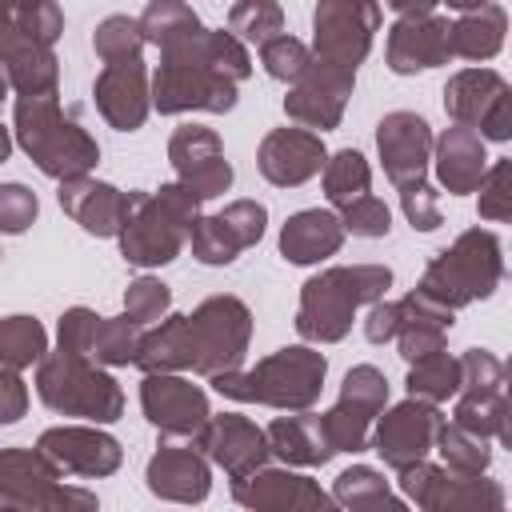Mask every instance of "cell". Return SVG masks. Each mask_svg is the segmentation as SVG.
<instances>
[{
    "mask_svg": "<svg viewBox=\"0 0 512 512\" xmlns=\"http://www.w3.org/2000/svg\"><path fill=\"white\" fill-rule=\"evenodd\" d=\"M252 76V56L244 40L224 28H200L168 48H160V68L152 76V108L176 112H232L236 84Z\"/></svg>",
    "mask_w": 512,
    "mask_h": 512,
    "instance_id": "1",
    "label": "cell"
},
{
    "mask_svg": "<svg viewBox=\"0 0 512 512\" xmlns=\"http://www.w3.org/2000/svg\"><path fill=\"white\" fill-rule=\"evenodd\" d=\"M324 376H328L324 352H316L308 344H288V348L264 356L248 372L228 368V372H216L208 380L228 400L268 404V408H280V412H300V408H312L320 400Z\"/></svg>",
    "mask_w": 512,
    "mask_h": 512,
    "instance_id": "2",
    "label": "cell"
},
{
    "mask_svg": "<svg viewBox=\"0 0 512 512\" xmlns=\"http://www.w3.org/2000/svg\"><path fill=\"white\" fill-rule=\"evenodd\" d=\"M392 288V272L384 264H340L304 280L296 332L308 344H336L348 336L360 304L380 300Z\"/></svg>",
    "mask_w": 512,
    "mask_h": 512,
    "instance_id": "3",
    "label": "cell"
},
{
    "mask_svg": "<svg viewBox=\"0 0 512 512\" xmlns=\"http://www.w3.org/2000/svg\"><path fill=\"white\" fill-rule=\"evenodd\" d=\"M200 196L192 188L160 184L156 192H132V212L120 228V252L136 268H160L180 256L196 216H200Z\"/></svg>",
    "mask_w": 512,
    "mask_h": 512,
    "instance_id": "4",
    "label": "cell"
},
{
    "mask_svg": "<svg viewBox=\"0 0 512 512\" xmlns=\"http://www.w3.org/2000/svg\"><path fill=\"white\" fill-rule=\"evenodd\" d=\"M16 144L36 160V168L52 180L84 176L100 160V144L60 112L56 96H20L12 112Z\"/></svg>",
    "mask_w": 512,
    "mask_h": 512,
    "instance_id": "5",
    "label": "cell"
},
{
    "mask_svg": "<svg viewBox=\"0 0 512 512\" xmlns=\"http://www.w3.org/2000/svg\"><path fill=\"white\" fill-rule=\"evenodd\" d=\"M500 276H504V252H500L496 232L468 228L444 252L432 256V264L420 276V292L456 312L472 300H488Z\"/></svg>",
    "mask_w": 512,
    "mask_h": 512,
    "instance_id": "6",
    "label": "cell"
},
{
    "mask_svg": "<svg viewBox=\"0 0 512 512\" xmlns=\"http://www.w3.org/2000/svg\"><path fill=\"white\" fill-rule=\"evenodd\" d=\"M36 396L60 412V416H80L92 424H112L124 412V388L88 356L72 352H44L36 368Z\"/></svg>",
    "mask_w": 512,
    "mask_h": 512,
    "instance_id": "7",
    "label": "cell"
},
{
    "mask_svg": "<svg viewBox=\"0 0 512 512\" xmlns=\"http://www.w3.org/2000/svg\"><path fill=\"white\" fill-rule=\"evenodd\" d=\"M60 468L40 448H0V508H96L92 492L60 484Z\"/></svg>",
    "mask_w": 512,
    "mask_h": 512,
    "instance_id": "8",
    "label": "cell"
},
{
    "mask_svg": "<svg viewBox=\"0 0 512 512\" xmlns=\"http://www.w3.org/2000/svg\"><path fill=\"white\" fill-rule=\"evenodd\" d=\"M192 332V368L200 376H216L244 364L252 340V312L236 296H208L188 316Z\"/></svg>",
    "mask_w": 512,
    "mask_h": 512,
    "instance_id": "9",
    "label": "cell"
},
{
    "mask_svg": "<svg viewBox=\"0 0 512 512\" xmlns=\"http://www.w3.org/2000/svg\"><path fill=\"white\" fill-rule=\"evenodd\" d=\"M400 492L424 508V512H496L504 508V488L488 480L484 472L464 476L452 468H436L428 460H416L400 468Z\"/></svg>",
    "mask_w": 512,
    "mask_h": 512,
    "instance_id": "10",
    "label": "cell"
},
{
    "mask_svg": "<svg viewBox=\"0 0 512 512\" xmlns=\"http://www.w3.org/2000/svg\"><path fill=\"white\" fill-rule=\"evenodd\" d=\"M376 32H380L376 0H320L312 12V56L356 72Z\"/></svg>",
    "mask_w": 512,
    "mask_h": 512,
    "instance_id": "11",
    "label": "cell"
},
{
    "mask_svg": "<svg viewBox=\"0 0 512 512\" xmlns=\"http://www.w3.org/2000/svg\"><path fill=\"white\" fill-rule=\"evenodd\" d=\"M444 112L452 124L480 132L484 140L512 136V92L508 80L492 68H464L444 84Z\"/></svg>",
    "mask_w": 512,
    "mask_h": 512,
    "instance_id": "12",
    "label": "cell"
},
{
    "mask_svg": "<svg viewBox=\"0 0 512 512\" xmlns=\"http://www.w3.org/2000/svg\"><path fill=\"white\" fill-rule=\"evenodd\" d=\"M140 408L148 424L164 436H196L208 424V396L200 384L176 376V372H144L140 384Z\"/></svg>",
    "mask_w": 512,
    "mask_h": 512,
    "instance_id": "13",
    "label": "cell"
},
{
    "mask_svg": "<svg viewBox=\"0 0 512 512\" xmlns=\"http://www.w3.org/2000/svg\"><path fill=\"white\" fill-rule=\"evenodd\" d=\"M440 408L432 400H420V396H408L400 400L396 408H388L380 420H376V432H372V448L380 452V460L388 468H408L416 460H424L432 452V440H436V428H440Z\"/></svg>",
    "mask_w": 512,
    "mask_h": 512,
    "instance_id": "14",
    "label": "cell"
},
{
    "mask_svg": "<svg viewBox=\"0 0 512 512\" xmlns=\"http://www.w3.org/2000/svg\"><path fill=\"white\" fill-rule=\"evenodd\" d=\"M356 88V72L352 68H340V64H324L312 56L308 72L288 88L284 96V112L288 120L304 124V128H336L340 116H344V104Z\"/></svg>",
    "mask_w": 512,
    "mask_h": 512,
    "instance_id": "15",
    "label": "cell"
},
{
    "mask_svg": "<svg viewBox=\"0 0 512 512\" xmlns=\"http://www.w3.org/2000/svg\"><path fill=\"white\" fill-rule=\"evenodd\" d=\"M168 160L176 168V180L192 188L200 200L224 196L232 184V164L224 160V144L204 124H184L168 140Z\"/></svg>",
    "mask_w": 512,
    "mask_h": 512,
    "instance_id": "16",
    "label": "cell"
},
{
    "mask_svg": "<svg viewBox=\"0 0 512 512\" xmlns=\"http://www.w3.org/2000/svg\"><path fill=\"white\" fill-rule=\"evenodd\" d=\"M376 148H380L384 172L396 184V192L428 180L432 128H428L424 116H416V112H388L376 124Z\"/></svg>",
    "mask_w": 512,
    "mask_h": 512,
    "instance_id": "17",
    "label": "cell"
},
{
    "mask_svg": "<svg viewBox=\"0 0 512 512\" xmlns=\"http://www.w3.org/2000/svg\"><path fill=\"white\" fill-rule=\"evenodd\" d=\"M192 444H196L212 464H220L232 480L256 472V468L268 464V456H272L264 428H256L248 416H236V412L208 416V424L192 436Z\"/></svg>",
    "mask_w": 512,
    "mask_h": 512,
    "instance_id": "18",
    "label": "cell"
},
{
    "mask_svg": "<svg viewBox=\"0 0 512 512\" xmlns=\"http://www.w3.org/2000/svg\"><path fill=\"white\" fill-rule=\"evenodd\" d=\"M36 448L72 476H112L120 468V440L100 432V428H84V424H60L40 432Z\"/></svg>",
    "mask_w": 512,
    "mask_h": 512,
    "instance_id": "19",
    "label": "cell"
},
{
    "mask_svg": "<svg viewBox=\"0 0 512 512\" xmlns=\"http://www.w3.org/2000/svg\"><path fill=\"white\" fill-rule=\"evenodd\" d=\"M96 112L116 128V132H136L152 108V92H148V68L140 56L132 60H112L100 68L96 84Z\"/></svg>",
    "mask_w": 512,
    "mask_h": 512,
    "instance_id": "20",
    "label": "cell"
},
{
    "mask_svg": "<svg viewBox=\"0 0 512 512\" xmlns=\"http://www.w3.org/2000/svg\"><path fill=\"white\" fill-rule=\"evenodd\" d=\"M324 160H328L324 140L320 132H308V128H272L256 152L260 176L276 188H296L312 180L324 168Z\"/></svg>",
    "mask_w": 512,
    "mask_h": 512,
    "instance_id": "21",
    "label": "cell"
},
{
    "mask_svg": "<svg viewBox=\"0 0 512 512\" xmlns=\"http://www.w3.org/2000/svg\"><path fill=\"white\" fill-rule=\"evenodd\" d=\"M60 208L92 236H120L128 212H132V192H120L116 184L92 180L84 176H68L60 180Z\"/></svg>",
    "mask_w": 512,
    "mask_h": 512,
    "instance_id": "22",
    "label": "cell"
},
{
    "mask_svg": "<svg viewBox=\"0 0 512 512\" xmlns=\"http://www.w3.org/2000/svg\"><path fill=\"white\" fill-rule=\"evenodd\" d=\"M448 56V20L436 12H408L388 28V68L396 76L436 68Z\"/></svg>",
    "mask_w": 512,
    "mask_h": 512,
    "instance_id": "23",
    "label": "cell"
},
{
    "mask_svg": "<svg viewBox=\"0 0 512 512\" xmlns=\"http://www.w3.org/2000/svg\"><path fill=\"white\" fill-rule=\"evenodd\" d=\"M232 496L244 508H272V512H296V508H328L332 496L320 492L316 480L288 472V468H256L248 476L232 480Z\"/></svg>",
    "mask_w": 512,
    "mask_h": 512,
    "instance_id": "24",
    "label": "cell"
},
{
    "mask_svg": "<svg viewBox=\"0 0 512 512\" xmlns=\"http://www.w3.org/2000/svg\"><path fill=\"white\" fill-rule=\"evenodd\" d=\"M144 480L160 500L200 504L212 488V468H208V456L192 444H160V452L148 460Z\"/></svg>",
    "mask_w": 512,
    "mask_h": 512,
    "instance_id": "25",
    "label": "cell"
},
{
    "mask_svg": "<svg viewBox=\"0 0 512 512\" xmlns=\"http://www.w3.org/2000/svg\"><path fill=\"white\" fill-rule=\"evenodd\" d=\"M432 160H436V180L452 196L476 192L480 176L488 172L484 136L472 132V128H464V124H452V128L440 132V140H432Z\"/></svg>",
    "mask_w": 512,
    "mask_h": 512,
    "instance_id": "26",
    "label": "cell"
},
{
    "mask_svg": "<svg viewBox=\"0 0 512 512\" xmlns=\"http://www.w3.org/2000/svg\"><path fill=\"white\" fill-rule=\"evenodd\" d=\"M344 224L328 208H304L284 220L280 228V256L288 264H320L324 256H336L344 244Z\"/></svg>",
    "mask_w": 512,
    "mask_h": 512,
    "instance_id": "27",
    "label": "cell"
},
{
    "mask_svg": "<svg viewBox=\"0 0 512 512\" xmlns=\"http://www.w3.org/2000/svg\"><path fill=\"white\" fill-rule=\"evenodd\" d=\"M400 304V328H396V344H400V356L412 364V360H420V356H432V352H440L444 348V336H448V328H452V308H444V304H436L432 296H424L420 288L416 292H408L404 300H396Z\"/></svg>",
    "mask_w": 512,
    "mask_h": 512,
    "instance_id": "28",
    "label": "cell"
},
{
    "mask_svg": "<svg viewBox=\"0 0 512 512\" xmlns=\"http://www.w3.org/2000/svg\"><path fill=\"white\" fill-rule=\"evenodd\" d=\"M268 452L284 464H296V468H320L332 460V448L324 440V428H320V416H312L308 408H300L296 416H276L268 428Z\"/></svg>",
    "mask_w": 512,
    "mask_h": 512,
    "instance_id": "29",
    "label": "cell"
},
{
    "mask_svg": "<svg viewBox=\"0 0 512 512\" xmlns=\"http://www.w3.org/2000/svg\"><path fill=\"white\" fill-rule=\"evenodd\" d=\"M504 32H508V16L500 4L488 0L464 12L456 24H448V52L460 60H492L504 48Z\"/></svg>",
    "mask_w": 512,
    "mask_h": 512,
    "instance_id": "30",
    "label": "cell"
},
{
    "mask_svg": "<svg viewBox=\"0 0 512 512\" xmlns=\"http://www.w3.org/2000/svg\"><path fill=\"white\" fill-rule=\"evenodd\" d=\"M140 372H184L192 368V332H188V316H164L160 328L140 336L136 360Z\"/></svg>",
    "mask_w": 512,
    "mask_h": 512,
    "instance_id": "31",
    "label": "cell"
},
{
    "mask_svg": "<svg viewBox=\"0 0 512 512\" xmlns=\"http://www.w3.org/2000/svg\"><path fill=\"white\" fill-rule=\"evenodd\" d=\"M452 424L484 436V440H508V400L504 388H460Z\"/></svg>",
    "mask_w": 512,
    "mask_h": 512,
    "instance_id": "32",
    "label": "cell"
},
{
    "mask_svg": "<svg viewBox=\"0 0 512 512\" xmlns=\"http://www.w3.org/2000/svg\"><path fill=\"white\" fill-rule=\"evenodd\" d=\"M4 76L8 88H16L20 96H56L60 84V60L52 56V48L40 44H20L8 60H4Z\"/></svg>",
    "mask_w": 512,
    "mask_h": 512,
    "instance_id": "33",
    "label": "cell"
},
{
    "mask_svg": "<svg viewBox=\"0 0 512 512\" xmlns=\"http://www.w3.org/2000/svg\"><path fill=\"white\" fill-rule=\"evenodd\" d=\"M376 416H380L376 408H368L360 400H348V396H340L328 412H320V428H324V440H328L332 456L336 452H364Z\"/></svg>",
    "mask_w": 512,
    "mask_h": 512,
    "instance_id": "34",
    "label": "cell"
},
{
    "mask_svg": "<svg viewBox=\"0 0 512 512\" xmlns=\"http://www.w3.org/2000/svg\"><path fill=\"white\" fill-rule=\"evenodd\" d=\"M332 500L344 504V508H356V512H372V508H388V512H400L404 500L392 496L388 480L368 468V464H352L348 472L336 476V488H332Z\"/></svg>",
    "mask_w": 512,
    "mask_h": 512,
    "instance_id": "35",
    "label": "cell"
},
{
    "mask_svg": "<svg viewBox=\"0 0 512 512\" xmlns=\"http://www.w3.org/2000/svg\"><path fill=\"white\" fill-rule=\"evenodd\" d=\"M140 36L144 44H156V48H168L192 32H200V16L184 4V0H148V8L140 12Z\"/></svg>",
    "mask_w": 512,
    "mask_h": 512,
    "instance_id": "36",
    "label": "cell"
},
{
    "mask_svg": "<svg viewBox=\"0 0 512 512\" xmlns=\"http://www.w3.org/2000/svg\"><path fill=\"white\" fill-rule=\"evenodd\" d=\"M48 352V332L36 316H4L0 320V368L20 372L28 364H40Z\"/></svg>",
    "mask_w": 512,
    "mask_h": 512,
    "instance_id": "37",
    "label": "cell"
},
{
    "mask_svg": "<svg viewBox=\"0 0 512 512\" xmlns=\"http://www.w3.org/2000/svg\"><path fill=\"white\" fill-rule=\"evenodd\" d=\"M432 448L444 456V468L464 472V476L488 472V464H492V448H488V440L476 436V432H468V428H460V424H452V420H448V424L440 420Z\"/></svg>",
    "mask_w": 512,
    "mask_h": 512,
    "instance_id": "38",
    "label": "cell"
},
{
    "mask_svg": "<svg viewBox=\"0 0 512 512\" xmlns=\"http://www.w3.org/2000/svg\"><path fill=\"white\" fill-rule=\"evenodd\" d=\"M404 384H408V396H420V400L440 404V400H448V396L460 392V360L448 356L444 348L432 352V356H420V360H412Z\"/></svg>",
    "mask_w": 512,
    "mask_h": 512,
    "instance_id": "39",
    "label": "cell"
},
{
    "mask_svg": "<svg viewBox=\"0 0 512 512\" xmlns=\"http://www.w3.org/2000/svg\"><path fill=\"white\" fill-rule=\"evenodd\" d=\"M368 184H372V168L356 148H340L336 156L324 160V196H328V204L340 208V204L364 196Z\"/></svg>",
    "mask_w": 512,
    "mask_h": 512,
    "instance_id": "40",
    "label": "cell"
},
{
    "mask_svg": "<svg viewBox=\"0 0 512 512\" xmlns=\"http://www.w3.org/2000/svg\"><path fill=\"white\" fill-rule=\"evenodd\" d=\"M140 336H144V328L136 324V320H128V316H100L96 320V336H92V352H88V360H96V364H132L136 360V348H140Z\"/></svg>",
    "mask_w": 512,
    "mask_h": 512,
    "instance_id": "41",
    "label": "cell"
},
{
    "mask_svg": "<svg viewBox=\"0 0 512 512\" xmlns=\"http://www.w3.org/2000/svg\"><path fill=\"white\" fill-rule=\"evenodd\" d=\"M228 32L236 40H248V44H264L272 36L284 32V8L276 0H240L232 12H228Z\"/></svg>",
    "mask_w": 512,
    "mask_h": 512,
    "instance_id": "42",
    "label": "cell"
},
{
    "mask_svg": "<svg viewBox=\"0 0 512 512\" xmlns=\"http://www.w3.org/2000/svg\"><path fill=\"white\" fill-rule=\"evenodd\" d=\"M260 64H264V72H268L272 80L296 84V80L308 72V64H312V48H308L304 40L280 32V36H272V40L260 44Z\"/></svg>",
    "mask_w": 512,
    "mask_h": 512,
    "instance_id": "43",
    "label": "cell"
},
{
    "mask_svg": "<svg viewBox=\"0 0 512 512\" xmlns=\"http://www.w3.org/2000/svg\"><path fill=\"white\" fill-rule=\"evenodd\" d=\"M188 240H192V256L200 264H232L244 252L240 240L228 232V224L220 216H196Z\"/></svg>",
    "mask_w": 512,
    "mask_h": 512,
    "instance_id": "44",
    "label": "cell"
},
{
    "mask_svg": "<svg viewBox=\"0 0 512 512\" xmlns=\"http://www.w3.org/2000/svg\"><path fill=\"white\" fill-rule=\"evenodd\" d=\"M92 48H96V56H100L104 64H112V60H132V56H140V48H144L140 24H136L132 16H104V20L96 24Z\"/></svg>",
    "mask_w": 512,
    "mask_h": 512,
    "instance_id": "45",
    "label": "cell"
},
{
    "mask_svg": "<svg viewBox=\"0 0 512 512\" xmlns=\"http://www.w3.org/2000/svg\"><path fill=\"white\" fill-rule=\"evenodd\" d=\"M168 308H172V288L164 280H156V276H136L128 284V292H124V316L136 320L140 328H148L160 316H168Z\"/></svg>",
    "mask_w": 512,
    "mask_h": 512,
    "instance_id": "46",
    "label": "cell"
},
{
    "mask_svg": "<svg viewBox=\"0 0 512 512\" xmlns=\"http://www.w3.org/2000/svg\"><path fill=\"white\" fill-rule=\"evenodd\" d=\"M16 28H20L24 44L52 48L64 32V12L56 0H24V4H16Z\"/></svg>",
    "mask_w": 512,
    "mask_h": 512,
    "instance_id": "47",
    "label": "cell"
},
{
    "mask_svg": "<svg viewBox=\"0 0 512 512\" xmlns=\"http://www.w3.org/2000/svg\"><path fill=\"white\" fill-rule=\"evenodd\" d=\"M340 224H344V232H352V236L380 240V236H388V228H392V212H388L384 200H376L372 192H364V196L340 204Z\"/></svg>",
    "mask_w": 512,
    "mask_h": 512,
    "instance_id": "48",
    "label": "cell"
},
{
    "mask_svg": "<svg viewBox=\"0 0 512 512\" xmlns=\"http://www.w3.org/2000/svg\"><path fill=\"white\" fill-rule=\"evenodd\" d=\"M476 192H480V216L484 220H508V212H512V160H496L480 176Z\"/></svg>",
    "mask_w": 512,
    "mask_h": 512,
    "instance_id": "49",
    "label": "cell"
},
{
    "mask_svg": "<svg viewBox=\"0 0 512 512\" xmlns=\"http://www.w3.org/2000/svg\"><path fill=\"white\" fill-rule=\"evenodd\" d=\"M36 212H40V200L32 188H24L16 180L0 184V232L4 236H20L36 220Z\"/></svg>",
    "mask_w": 512,
    "mask_h": 512,
    "instance_id": "50",
    "label": "cell"
},
{
    "mask_svg": "<svg viewBox=\"0 0 512 512\" xmlns=\"http://www.w3.org/2000/svg\"><path fill=\"white\" fill-rule=\"evenodd\" d=\"M224 224H228V232L240 240V248H252L260 236H264V224H268V208L264 204H256V200H232L224 212H216Z\"/></svg>",
    "mask_w": 512,
    "mask_h": 512,
    "instance_id": "51",
    "label": "cell"
},
{
    "mask_svg": "<svg viewBox=\"0 0 512 512\" xmlns=\"http://www.w3.org/2000/svg\"><path fill=\"white\" fill-rule=\"evenodd\" d=\"M340 396L360 400V404L384 412V404H388V380H384L380 368H372V364H356V368H348V376H344V384H340Z\"/></svg>",
    "mask_w": 512,
    "mask_h": 512,
    "instance_id": "52",
    "label": "cell"
},
{
    "mask_svg": "<svg viewBox=\"0 0 512 512\" xmlns=\"http://www.w3.org/2000/svg\"><path fill=\"white\" fill-rule=\"evenodd\" d=\"M460 388H504V364L488 348H468L460 356Z\"/></svg>",
    "mask_w": 512,
    "mask_h": 512,
    "instance_id": "53",
    "label": "cell"
},
{
    "mask_svg": "<svg viewBox=\"0 0 512 512\" xmlns=\"http://www.w3.org/2000/svg\"><path fill=\"white\" fill-rule=\"evenodd\" d=\"M400 208H404L408 224H412V228H420V232H432V228H440V224H444V220H440L436 192H432V184H428V180H424V184H412V188H400Z\"/></svg>",
    "mask_w": 512,
    "mask_h": 512,
    "instance_id": "54",
    "label": "cell"
},
{
    "mask_svg": "<svg viewBox=\"0 0 512 512\" xmlns=\"http://www.w3.org/2000/svg\"><path fill=\"white\" fill-rule=\"evenodd\" d=\"M96 312L92 308H68L60 316V352L72 356H88L92 352V336H96Z\"/></svg>",
    "mask_w": 512,
    "mask_h": 512,
    "instance_id": "55",
    "label": "cell"
},
{
    "mask_svg": "<svg viewBox=\"0 0 512 512\" xmlns=\"http://www.w3.org/2000/svg\"><path fill=\"white\" fill-rule=\"evenodd\" d=\"M24 412H28V388L20 372L0 368V424H16Z\"/></svg>",
    "mask_w": 512,
    "mask_h": 512,
    "instance_id": "56",
    "label": "cell"
},
{
    "mask_svg": "<svg viewBox=\"0 0 512 512\" xmlns=\"http://www.w3.org/2000/svg\"><path fill=\"white\" fill-rule=\"evenodd\" d=\"M396 328H400V304H388L384 296L372 300L368 320H364V336H368L372 344H384V340L396 336Z\"/></svg>",
    "mask_w": 512,
    "mask_h": 512,
    "instance_id": "57",
    "label": "cell"
},
{
    "mask_svg": "<svg viewBox=\"0 0 512 512\" xmlns=\"http://www.w3.org/2000/svg\"><path fill=\"white\" fill-rule=\"evenodd\" d=\"M20 44H24V36H20V28H16V4L0 0V64H4Z\"/></svg>",
    "mask_w": 512,
    "mask_h": 512,
    "instance_id": "58",
    "label": "cell"
},
{
    "mask_svg": "<svg viewBox=\"0 0 512 512\" xmlns=\"http://www.w3.org/2000/svg\"><path fill=\"white\" fill-rule=\"evenodd\" d=\"M392 12H400V16H408V12H432L440 0H384Z\"/></svg>",
    "mask_w": 512,
    "mask_h": 512,
    "instance_id": "59",
    "label": "cell"
},
{
    "mask_svg": "<svg viewBox=\"0 0 512 512\" xmlns=\"http://www.w3.org/2000/svg\"><path fill=\"white\" fill-rule=\"evenodd\" d=\"M8 152H12V132H8L4 124H0V164L8 160Z\"/></svg>",
    "mask_w": 512,
    "mask_h": 512,
    "instance_id": "60",
    "label": "cell"
},
{
    "mask_svg": "<svg viewBox=\"0 0 512 512\" xmlns=\"http://www.w3.org/2000/svg\"><path fill=\"white\" fill-rule=\"evenodd\" d=\"M440 4H448V8H460V12H472V8H480V4H488V0H440Z\"/></svg>",
    "mask_w": 512,
    "mask_h": 512,
    "instance_id": "61",
    "label": "cell"
},
{
    "mask_svg": "<svg viewBox=\"0 0 512 512\" xmlns=\"http://www.w3.org/2000/svg\"><path fill=\"white\" fill-rule=\"evenodd\" d=\"M4 96H8V76H0V108H4Z\"/></svg>",
    "mask_w": 512,
    "mask_h": 512,
    "instance_id": "62",
    "label": "cell"
},
{
    "mask_svg": "<svg viewBox=\"0 0 512 512\" xmlns=\"http://www.w3.org/2000/svg\"><path fill=\"white\" fill-rule=\"evenodd\" d=\"M8 4H24V0H8Z\"/></svg>",
    "mask_w": 512,
    "mask_h": 512,
    "instance_id": "63",
    "label": "cell"
}]
</instances>
